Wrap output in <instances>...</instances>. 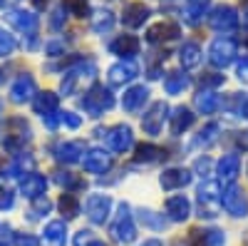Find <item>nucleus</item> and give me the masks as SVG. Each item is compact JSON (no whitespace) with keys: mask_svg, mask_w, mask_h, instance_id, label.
<instances>
[{"mask_svg":"<svg viewBox=\"0 0 248 246\" xmlns=\"http://www.w3.org/2000/svg\"><path fill=\"white\" fill-rule=\"evenodd\" d=\"M139 246H161V241H159V239H147V241L139 244Z\"/></svg>","mask_w":248,"mask_h":246,"instance_id":"nucleus-51","label":"nucleus"},{"mask_svg":"<svg viewBox=\"0 0 248 246\" xmlns=\"http://www.w3.org/2000/svg\"><path fill=\"white\" fill-rule=\"evenodd\" d=\"M109 209H112V199L107 194H92L85 204V212H87V219L92 224H105L107 216H109Z\"/></svg>","mask_w":248,"mask_h":246,"instance_id":"nucleus-7","label":"nucleus"},{"mask_svg":"<svg viewBox=\"0 0 248 246\" xmlns=\"http://www.w3.org/2000/svg\"><path fill=\"white\" fill-rule=\"evenodd\" d=\"M199 207H201V216H206V219L218 216L221 194H218V187L214 181H206V184L199 187Z\"/></svg>","mask_w":248,"mask_h":246,"instance_id":"nucleus-4","label":"nucleus"},{"mask_svg":"<svg viewBox=\"0 0 248 246\" xmlns=\"http://www.w3.org/2000/svg\"><path fill=\"white\" fill-rule=\"evenodd\" d=\"M176 35H179V25L176 23H159V25L149 28L147 40L149 43H161V40H171Z\"/></svg>","mask_w":248,"mask_h":246,"instance_id":"nucleus-24","label":"nucleus"},{"mask_svg":"<svg viewBox=\"0 0 248 246\" xmlns=\"http://www.w3.org/2000/svg\"><path fill=\"white\" fill-rule=\"evenodd\" d=\"M60 212L65 214V219H75L79 214V201L75 194H62L60 197Z\"/></svg>","mask_w":248,"mask_h":246,"instance_id":"nucleus-33","label":"nucleus"},{"mask_svg":"<svg viewBox=\"0 0 248 246\" xmlns=\"http://www.w3.org/2000/svg\"><path fill=\"white\" fill-rule=\"evenodd\" d=\"M241 172V159L236 154H226L221 162H218V179L223 184H233L236 177Z\"/></svg>","mask_w":248,"mask_h":246,"instance_id":"nucleus-19","label":"nucleus"},{"mask_svg":"<svg viewBox=\"0 0 248 246\" xmlns=\"http://www.w3.org/2000/svg\"><path fill=\"white\" fill-rule=\"evenodd\" d=\"M45 187H47V181L40 174H28L23 181H20V192H23V197H28V199H40L45 194Z\"/></svg>","mask_w":248,"mask_h":246,"instance_id":"nucleus-20","label":"nucleus"},{"mask_svg":"<svg viewBox=\"0 0 248 246\" xmlns=\"http://www.w3.org/2000/svg\"><path fill=\"white\" fill-rule=\"evenodd\" d=\"M164 154V149H159V147H154V145H141L139 149H137V162H154V159H159Z\"/></svg>","mask_w":248,"mask_h":246,"instance_id":"nucleus-36","label":"nucleus"},{"mask_svg":"<svg viewBox=\"0 0 248 246\" xmlns=\"http://www.w3.org/2000/svg\"><path fill=\"white\" fill-rule=\"evenodd\" d=\"M209 167H211L209 159H199V162H196V169H199V172H209Z\"/></svg>","mask_w":248,"mask_h":246,"instance_id":"nucleus-48","label":"nucleus"},{"mask_svg":"<svg viewBox=\"0 0 248 246\" xmlns=\"http://www.w3.org/2000/svg\"><path fill=\"white\" fill-rule=\"evenodd\" d=\"M186 246H209V241H206V231L191 229L189 236H186Z\"/></svg>","mask_w":248,"mask_h":246,"instance_id":"nucleus-39","label":"nucleus"},{"mask_svg":"<svg viewBox=\"0 0 248 246\" xmlns=\"http://www.w3.org/2000/svg\"><path fill=\"white\" fill-rule=\"evenodd\" d=\"M179 60H181L184 67H196L201 63V48L196 43H186L179 52Z\"/></svg>","mask_w":248,"mask_h":246,"instance_id":"nucleus-27","label":"nucleus"},{"mask_svg":"<svg viewBox=\"0 0 248 246\" xmlns=\"http://www.w3.org/2000/svg\"><path fill=\"white\" fill-rule=\"evenodd\" d=\"M137 72H139V67L132 63V60H122V63L109 67V82H112V85H124V82L134 80Z\"/></svg>","mask_w":248,"mask_h":246,"instance_id":"nucleus-12","label":"nucleus"},{"mask_svg":"<svg viewBox=\"0 0 248 246\" xmlns=\"http://www.w3.org/2000/svg\"><path fill=\"white\" fill-rule=\"evenodd\" d=\"M149 17V8L144 5V3H132V5H127L124 8V15H122V20H124V25L127 28H139V25H144V20Z\"/></svg>","mask_w":248,"mask_h":246,"instance_id":"nucleus-21","label":"nucleus"},{"mask_svg":"<svg viewBox=\"0 0 248 246\" xmlns=\"http://www.w3.org/2000/svg\"><path fill=\"white\" fill-rule=\"evenodd\" d=\"M246 20H248V10H246Z\"/></svg>","mask_w":248,"mask_h":246,"instance_id":"nucleus-53","label":"nucleus"},{"mask_svg":"<svg viewBox=\"0 0 248 246\" xmlns=\"http://www.w3.org/2000/svg\"><path fill=\"white\" fill-rule=\"evenodd\" d=\"M233 55H236V43L231 37H218L214 40V45L209 50V60H211V65L216 67H226V65H231L233 63Z\"/></svg>","mask_w":248,"mask_h":246,"instance_id":"nucleus-6","label":"nucleus"},{"mask_svg":"<svg viewBox=\"0 0 248 246\" xmlns=\"http://www.w3.org/2000/svg\"><path fill=\"white\" fill-rule=\"evenodd\" d=\"M194 105H196L199 112L211 115V112L218 107V95H214V92H209V90H201V92L196 95V99H194Z\"/></svg>","mask_w":248,"mask_h":246,"instance_id":"nucleus-26","label":"nucleus"},{"mask_svg":"<svg viewBox=\"0 0 248 246\" xmlns=\"http://www.w3.org/2000/svg\"><path fill=\"white\" fill-rule=\"evenodd\" d=\"M161 187L164 189H181L191 181V172L189 169H181V167H174V169H167L161 174Z\"/></svg>","mask_w":248,"mask_h":246,"instance_id":"nucleus-16","label":"nucleus"},{"mask_svg":"<svg viewBox=\"0 0 248 246\" xmlns=\"http://www.w3.org/2000/svg\"><path fill=\"white\" fill-rule=\"evenodd\" d=\"M3 239H8V227H3V224H0V241Z\"/></svg>","mask_w":248,"mask_h":246,"instance_id":"nucleus-52","label":"nucleus"},{"mask_svg":"<svg viewBox=\"0 0 248 246\" xmlns=\"http://www.w3.org/2000/svg\"><path fill=\"white\" fill-rule=\"evenodd\" d=\"M238 77L243 82H248V57H243L241 63H238Z\"/></svg>","mask_w":248,"mask_h":246,"instance_id":"nucleus-46","label":"nucleus"},{"mask_svg":"<svg viewBox=\"0 0 248 246\" xmlns=\"http://www.w3.org/2000/svg\"><path fill=\"white\" fill-rule=\"evenodd\" d=\"M191 125H194V115H191V110L176 107L174 115H171V134H184Z\"/></svg>","mask_w":248,"mask_h":246,"instance_id":"nucleus-23","label":"nucleus"},{"mask_svg":"<svg viewBox=\"0 0 248 246\" xmlns=\"http://www.w3.org/2000/svg\"><path fill=\"white\" fill-rule=\"evenodd\" d=\"M206 241H209V246H223L226 244V236H223V231L211 229V231H206Z\"/></svg>","mask_w":248,"mask_h":246,"instance_id":"nucleus-42","label":"nucleus"},{"mask_svg":"<svg viewBox=\"0 0 248 246\" xmlns=\"http://www.w3.org/2000/svg\"><path fill=\"white\" fill-rule=\"evenodd\" d=\"M167 214L171 221H186L191 214V204L184 194H176V197H169L167 199Z\"/></svg>","mask_w":248,"mask_h":246,"instance_id":"nucleus-13","label":"nucleus"},{"mask_svg":"<svg viewBox=\"0 0 248 246\" xmlns=\"http://www.w3.org/2000/svg\"><path fill=\"white\" fill-rule=\"evenodd\" d=\"M13 50H15V40H13V35H8L5 30H0V57L10 55Z\"/></svg>","mask_w":248,"mask_h":246,"instance_id":"nucleus-38","label":"nucleus"},{"mask_svg":"<svg viewBox=\"0 0 248 246\" xmlns=\"http://www.w3.org/2000/svg\"><path fill=\"white\" fill-rule=\"evenodd\" d=\"M65 239H67V227L65 221H50L45 231H43V246H65Z\"/></svg>","mask_w":248,"mask_h":246,"instance_id":"nucleus-17","label":"nucleus"},{"mask_svg":"<svg viewBox=\"0 0 248 246\" xmlns=\"http://www.w3.org/2000/svg\"><path fill=\"white\" fill-rule=\"evenodd\" d=\"M97 75V65L92 60L87 63H77L72 70L65 72V80H62V95H75L77 90H82V85H90Z\"/></svg>","mask_w":248,"mask_h":246,"instance_id":"nucleus-1","label":"nucleus"},{"mask_svg":"<svg viewBox=\"0 0 248 246\" xmlns=\"http://www.w3.org/2000/svg\"><path fill=\"white\" fill-rule=\"evenodd\" d=\"M65 8L72 15H85L87 13V0H65Z\"/></svg>","mask_w":248,"mask_h":246,"instance_id":"nucleus-40","label":"nucleus"},{"mask_svg":"<svg viewBox=\"0 0 248 246\" xmlns=\"http://www.w3.org/2000/svg\"><path fill=\"white\" fill-rule=\"evenodd\" d=\"M13 194L8 192V189H0V212H3V209H10L13 207Z\"/></svg>","mask_w":248,"mask_h":246,"instance_id":"nucleus-45","label":"nucleus"},{"mask_svg":"<svg viewBox=\"0 0 248 246\" xmlns=\"http://www.w3.org/2000/svg\"><path fill=\"white\" fill-rule=\"evenodd\" d=\"M216 134H218V125H214V122H211V125H206L201 132H199V137L194 139V147H206V145H211V142L216 139Z\"/></svg>","mask_w":248,"mask_h":246,"instance_id":"nucleus-34","label":"nucleus"},{"mask_svg":"<svg viewBox=\"0 0 248 246\" xmlns=\"http://www.w3.org/2000/svg\"><path fill=\"white\" fill-rule=\"evenodd\" d=\"M112 105H114V97L105 87H94V90H90L85 97H82V110H85L90 117L105 115V110H109Z\"/></svg>","mask_w":248,"mask_h":246,"instance_id":"nucleus-3","label":"nucleus"},{"mask_svg":"<svg viewBox=\"0 0 248 246\" xmlns=\"http://www.w3.org/2000/svg\"><path fill=\"white\" fill-rule=\"evenodd\" d=\"M186 87H189V77H186L184 72H171L167 80H164V90H167V95H179Z\"/></svg>","mask_w":248,"mask_h":246,"instance_id":"nucleus-28","label":"nucleus"},{"mask_svg":"<svg viewBox=\"0 0 248 246\" xmlns=\"http://www.w3.org/2000/svg\"><path fill=\"white\" fill-rule=\"evenodd\" d=\"M112 25H114V15L109 13V10H99L94 17H92V30L94 33H109L112 30Z\"/></svg>","mask_w":248,"mask_h":246,"instance_id":"nucleus-32","label":"nucleus"},{"mask_svg":"<svg viewBox=\"0 0 248 246\" xmlns=\"http://www.w3.org/2000/svg\"><path fill=\"white\" fill-rule=\"evenodd\" d=\"M209 23L214 30H223V33H229L238 25V15L231 5H218L211 15H209Z\"/></svg>","mask_w":248,"mask_h":246,"instance_id":"nucleus-9","label":"nucleus"},{"mask_svg":"<svg viewBox=\"0 0 248 246\" xmlns=\"http://www.w3.org/2000/svg\"><path fill=\"white\" fill-rule=\"evenodd\" d=\"M211 0H186V10H184V17L189 20V23H199L203 10L209 8Z\"/></svg>","mask_w":248,"mask_h":246,"instance_id":"nucleus-31","label":"nucleus"},{"mask_svg":"<svg viewBox=\"0 0 248 246\" xmlns=\"http://www.w3.org/2000/svg\"><path fill=\"white\" fill-rule=\"evenodd\" d=\"M15 246H40V241L30 234H15Z\"/></svg>","mask_w":248,"mask_h":246,"instance_id":"nucleus-44","label":"nucleus"},{"mask_svg":"<svg viewBox=\"0 0 248 246\" xmlns=\"http://www.w3.org/2000/svg\"><path fill=\"white\" fill-rule=\"evenodd\" d=\"M52 15H55V17H52V28H60V25H62V10H55Z\"/></svg>","mask_w":248,"mask_h":246,"instance_id":"nucleus-49","label":"nucleus"},{"mask_svg":"<svg viewBox=\"0 0 248 246\" xmlns=\"http://www.w3.org/2000/svg\"><path fill=\"white\" fill-rule=\"evenodd\" d=\"M82 154H85V147H82L79 142H65V145H60V147L55 149V157H57L60 162H67V164L79 162Z\"/></svg>","mask_w":248,"mask_h":246,"instance_id":"nucleus-25","label":"nucleus"},{"mask_svg":"<svg viewBox=\"0 0 248 246\" xmlns=\"http://www.w3.org/2000/svg\"><path fill=\"white\" fill-rule=\"evenodd\" d=\"M238 112L248 117V97H238Z\"/></svg>","mask_w":248,"mask_h":246,"instance_id":"nucleus-47","label":"nucleus"},{"mask_svg":"<svg viewBox=\"0 0 248 246\" xmlns=\"http://www.w3.org/2000/svg\"><path fill=\"white\" fill-rule=\"evenodd\" d=\"M109 50H112L114 55L132 57V55H137V52H139V40H137L134 35H119L117 40H112Z\"/></svg>","mask_w":248,"mask_h":246,"instance_id":"nucleus-22","label":"nucleus"},{"mask_svg":"<svg viewBox=\"0 0 248 246\" xmlns=\"http://www.w3.org/2000/svg\"><path fill=\"white\" fill-rule=\"evenodd\" d=\"M221 207L231 216H248V197H246L243 189L231 184V187L221 194Z\"/></svg>","mask_w":248,"mask_h":246,"instance_id":"nucleus-5","label":"nucleus"},{"mask_svg":"<svg viewBox=\"0 0 248 246\" xmlns=\"http://www.w3.org/2000/svg\"><path fill=\"white\" fill-rule=\"evenodd\" d=\"M60 122H65L67 127L75 130V127H79V122H82V119H79L75 112H60Z\"/></svg>","mask_w":248,"mask_h":246,"instance_id":"nucleus-43","label":"nucleus"},{"mask_svg":"<svg viewBox=\"0 0 248 246\" xmlns=\"http://www.w3.org/2000/svg\"><path fill=\"white\" fill-rule=\"evenodd\" d=\"M5 17H8L10 25H15L17 30H23V33H32L37 28V15L30 13V10H8Z\"/></svg>","mask_w":248,"mask_h":246,"instance_id":"nucleus-15","label":"nucleus"},{"mask_svg":"<svg viewBox=\"0 0 248 246\" xmlns=\"http://www.w3.org/2000/svg\"><path fill=\"white\" fill-rule=\"evenodd\" d=\"M112 236L114 241L119 244H132L137 239V227H134V219H132V212L127 204H122L117 216H114V224H112Z\"/></svg>","mask_w":248,"mask_h":246,"instance_id":"nucleus-2","label":"nucleus"},{"mask_svg":"<svg viewBox=\"0 0 248 246\" xmlns=\"http://www.w3.org/2000/svg\"><path fill=\"white\" fill-rule=\"evenodd\" d=\"M82 164H85V169L92 172V174H105L109 169V154L105 149H90L85 154V159H82Z\"/></svg>","mask_w":248,"mask_h":246,"instance_id":"nucleus-14","label":"nucleus"},{"mask_svg":"<svg viewBox=\"0 0 248 246\" xmlns=\"http://www.w3.org/2000/svg\"><path fill=\"white\" fill-rule=\"evenodd\" d=\"M139 221L144 224V227H149L154 231H161L164 227H167V219H164V214H156L152 209H139Z\"/></svg>","mask_w":248,"mask_h":246,"instance_id":"nucleus-29","label":"nucleus"},{"mask_svg":"<svg viewBox=\"0 0 248 246\" xmlns=\"http://www.w3.org/2000/svg\"><path fill=\"white\" fill-rule=\"evenodd\" d=\"M60 50H62L60 43H50V45H47V52H50V55H55V52H60Z\"/></svg>","mask_w":248,"mask_h":246,"instance_id":"nucleus-50","label":"nucleus"},{"mask_svg":"<svg viewBox=\"0 0 248 246\" xmlns=\"http://www.w3.org/2000/svg\"><path fill=\"white\" fill-rule=\"evenodd\" d=\"M47 209H50V201H47L45 197H40L37 204H35V209L30 212V219H40L43 214H47Z\"/></svg>","mask_w":248,"mask_h":246,"instance_id":"nucleus-41","label":"nucleus"},{"mask_svg":"<svg viewBox=\"0 0 248 246\" xmlns=\"http://www.w3.org/2000/svg\"><path fill=\"white\" fill-rule=\"evenodd\" d=\"M35 97V80L30 75H20L15 85L10 87V99L13 102H28Z\"/></svg>","mask_w":248,"mask_h":246,"instance_id":"nucleus-11","label":"nucleus"},{"mask_svg":"<svg viewBox=\"0 0 248 246\" xmlns=\"http://www.w3.org/2000/svg\"><path fill=\"white\" fill-rule=\"evenodd\" d=\"M167 112H169V107L164 105V102H154L152 110L144 115V119H141L144 132H147V134H159V130H161V125H164V117H167Z\"/></svg>","mask_w":248,"mask_h":246,"instance_id":"nucleus-10","label":"nucleus"},{"mask_svg":"<svg viewBox=\"0 0 248 246\" xmlns=\"http://www.w3.org/2000/svg\"><path fill=\"white\" fill-rule=\"evenodd\" d=\"M75 246H107V244L102 241L99 236H94L92 231L82 229V231H77V234H75Z\"/></svg>","mask_w":248,"mask_h":246,"instance_id":"nucleus-35","label":"nucleus"},{"mask_svg":"<svg viewBox=\"0 0 248 246\" xmlns=\"http://www.w3.org/2000/svg\"><path fill=\"white\" fill-rule=\"evenodd\" d=\"M55 179H57V184H62V187H72V189H82V187H85V181L77 179V177L70 174V172H60Z\"/></svg>","mask_w":248,"mask_h":246,"instance_id":"nucleus-37","label":"nucleus"},{"mask_svg":"<svg viewBox=\"0 0 248 246\" xmlns=\"http://www.w3.org/2000/svg\"><path fill=\"white\" fill-rule=\"evenodd\" d=\"M35 110H37V115H43V117L57 112V95H52V92L37 95V99H35Z\"/></svg>","mask_w":248,"mask_h":246,"instance_id":"nucleus-30","label":"nucleus"},{"mask_svg":"<svg viewBox=\"0 0 248 246\" xmlns=\"http://www.w3.org/2000/svg\"><path fill=\"white\" fill-rule=\"evenodd\" d=\"M99 134L107 139V145H109L112 152H127V149L134 145L132 130L124 127V125H117V127H112V130H107V132H99Z\"/></svg>","mask_w":248,"mask_h":246,"instance_id":"nucleus-8","label":"nucleus"},{"mask_svg":"<svg viewBox=\"0 0 248 246\" xmlns=\"http://www.w3.org/2000/svg\"><path fill=\"white\" fill-rule=\"evenodd\" d=\"M149 99V90L144 87V85H139V87H132L129 92H124V97H122V107L127 110V112H139L141 107H144V102Z\"/></svg>","mask_w":248,"mask_h":246,"instance_id":"nucleus-18","label":"nucleus"}]
</instances>
